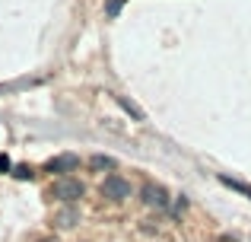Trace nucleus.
<instances>
[{
  "instance_id": "obj_5",
  "label": "nucleus",
  "mask_w": 251,
  "mask_h": 242,
  "mask_svg": "<svg viewBox=\"0 0 251 242\" xmlns=\"http://www.w3.org/2000/svg\"><path fill=\"white\" fill-rule=\"evenodd\" d=\"M220 182H223V185H229L232 191H242L245 198H251V185H245V182H239V179H229V175H220Z\"/></svg>"
},
{
  "instance_id": "obj_11",
  "label": "nucleus",
  "mask_w": 251,
  "mask_h": 242,
  "mask_svg": "<svg viewBox=\"0 0 251 242\" xmlns=\"http://www.w3.org/2000/svg\"><path fill=\"white\" fill-rule=\"evenodd\" d=\"M0 172H10V156L0 153Z\"/></svg>"
},
{
  "instance_id": "obj_10",
  "label": "nucleus",
  "mask_w": 251,
  "mask_h": 242,
  "mask_svg": "<svg viewBox=\"0 0 251 242\" xmlns=\"http://www.w3.org/2000/svg\"><path fill=\"white\" fill-rule=\"evenodd\" d=\"M121 3H124V0H108V6H105V13H108V16H115V13L121 10Z\"/></svg>"
},
{
  "instance_id": "obj_6",
  "label": "nucleus",
  "mask_w": 251,
  "mask_h": 242,
  "mask_svg": "<svg viewBox=\"0 0 251 242\" xmlns=\"http://www.w3.org/2000/svg\"><path fill=\"white\" fill-rule=\"evenodd\" d=\"M89 166L96 169V172H102V169H115V160H111V156H102V153H96L89 160Z\"/></svg>"
},
{
  "instance_id": "obj_2",
  "label": "nucleus",
  "mask_w": 251,
  "mask_h": 242,
  "mask_svg": "<svg viewBox=\"0 0 251 242\" xmlns=\"http://www.w3.org/2000/svg\"><path fill=\"white\" fill-rule=\"evenodd\" d=\"M102 198H108V201H124V198H130V182L127 179H121V175H105V182H102Z\"/></svg>"
},
{
  "instance_id": "obj_7",
  "label": "nucleus",
  "mask_w": 251,
  "mask_h": 242,
  "mask_svg": "<svg viewBox=\"0 0 251 242\" xmlns=\"http://www.w3.org/2000/svg\"><path fill=\"white\" fill-rule=\"evenodd\" d=\"M74 223H76V211H74V207H67V211L57 214V226H64V230H67V226H74Z\"/></svg>"
},
{
  "instance_id": "obj_1",
  "label": "nucleus",
  "mask_w": 251,
  "mask_h": 242,
  "mask_svg": "<svg viewBox=\"0 0 251 242\" xmlns=\"http://www.w3.org/2000/svg\"><path fill=\"white\" fill-rule=\"evenodd\" d=\"M83 182H76V179H57L54 185H51V198H57V201H64V204H76V201L83 198Z\"/></svg>"
},
{
  "instance_id": "obj_4",
  "label": "nucleus",
  "mask_w": 251,
  "mask_h": 242,
  "mask_svg": "<svg viewBox=\"0 0 251 242\" xmlns=\"http://www.w3.org/2000/svg\"><path fill=\"white\" fill-rule=\"evenodd\" d=\"M48 172H61V175H67V172H74V169H80V156L76 153H61V156H54V160H48Z\"/></svg>"
},
{
  "instance_id": "obj_3",
  "label": "nucleus",
  "mask_w": 251,
  "mask_h": 242,
  "mask_svg": "<svg viewBox=\"0 0 251 242\" xmlns=\"http://www.w3.org/2000/svg\"><path fill=\"white\" fill-rule=\"evenodd\" d=\"M143 204L156 207V211H166L169 207V191L162 185H153V182H150V185H143Z\"/></svg>"
},
{
  "instance_id": "obj_12",
  "label": "nucleus",
  "mask_w": 251,
  "mask_h": 242,
  "mask_svg": "<svg viewBox=\"0 0 251 242\" xmlns=\"http://www.w3.org/2000/svg\"><path fill=\"white\" fill-rule=\"evenodd\" d=\"M42 242H57V239H42Z\"/></svg>"
},
{
  "instance_id": "obj_8",
  "label": "nucleus",
  "mask_w": 251,
  "mask_h": 242,
  "mask_svg": "<svg viewBox=\"0 0 251 242\" xmlns=\"http://www.w3.org/2000/svg\"><path fill=\"white\" fill-rule=\"evenodd\" d=\"M115 99H118V102H121V108H124V112H130V115H134V118H137V121H143V112H140V108H137V106H134V102H127V99H124V96H115Z\"/></svg>"
},
{
  "instance_id": "obj_9",
  "label": "nucleus",
  "mask_w": 251,
  "mask_h": 242,
  "mask_svg": "<svg viewBox=\"0 0 251 242\" xmlns=\"http://www.w3.org/2000/svg\"><path fill=\"white\" fill-rule=\"evenodd\" d=\"M13 175H16V179H32V166H16Z\"/></svg>"
}]
</instances>
